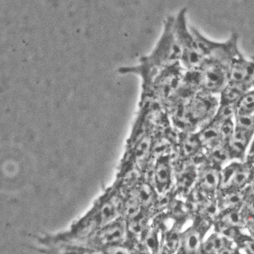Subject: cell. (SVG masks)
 I'll use <instances>...</instances> for the list:
<instances>
[{"instance_id": "2", "label": "cell", "mask_w": 254, "mask_h": 254, "mask_svg": "<svg viewBox=\"0 0 254 254\" xmlns=\"http://www.w3.org/2000/svg\"><path fill=\"white\" fill-rule=\"evenodd\" d=\"M174 17L169 16L156 46L148 56L143 57L140 64L131 67H123V73H135L143 79V86L151 83L155 76L165 68L180 64L181 53L174 31Z\"/></svg>"}, {"instance_id": "31", "label": "cell", "mask_w": 254, "mask_h": 254, "mask_svg": "<svg viewBox=\"0 0 254 254\" xmlns=\"http://www.w3.org/2000/svg\"><path fill=\"white\" fill-rule=\"evenodd\" d=\"M218 254H237L236 250L230 247V246H227L225 248L222 249L219 252Z\"/></svg>"}, {"instance_id": "7", "label": "cell", "mask_w": 254, "mask_h": 254, "mask_svg": "<svg viewBox=\"0 0 254 254\" xmlns=\"http://www.w3.org/2000/svg\"><path fill=\"white\" fill-rule=\"evenodd\" d=\"M127 240L126 222L120 217L93 234L83 246L103 251L112 246L123 245Z\"/></svg>"}, {"instance_id": "20", "label": "cell", "mask_w": 254, "mask_h": 254, "mask_svg": "<svg viewBox=\"0 0 254 254\" xmlns=\"http://www.w3.org/2000/svg\"><path fill=\"white\" fill-rule=\"evenodd\" d=\"M219 222L227 226L239 229V230L247 227L245 217L241 209H233V210L222 212Z\"/></svg>"}, {"instance_id": "4", "label": "cell", "mask_w": 254, "mask_h": 254, "mask_svg": "<svg viewBox=\"0 0 254 254\" xmlns=\"http://www.w3.org/2000/svg\"><path fill=\"white\" fill-rule=\"evenodd\" d=\"M187 8L180 9L174 17V31L181 53V64L185 71H193L199 67L204 62L195 37L187 25Z\"/></svg>"}, {"instance_id": "3", "label": "cell", "mask_w": 254, "mask_h": 254, "mask_svg": "<svg viewBox=\"0 0 254 254\" xmlns=\"http://www.w3.org/2000/svg\"><path fill=\"white\" fill-rule=\"evenodd\" d=\"M190 30L205 60L220 65L227 71L233 60L242 53L239 48L237 33H232L226 41L218 42L209 39L194 27L190 26Z\"/></svg>"}, {"instance_id": "11", "label": "cell", "mask_w": 254, "mask_h": 254, "mask_svg": "<svg viewBox=\"0 0 254 254\" xmlns=\"http://www.w3.org/2000/svg\"><path fill=\"white\" fill-rule=\"evenodd\" d=\"M254 136V131H246L235 128L227 147L231 160L245 161L247 152L250 148Z\"/></svg>"}, {"instance_id": "17", "label": "cell", "mask_w": 254, "mask_h": 254, "mask_svg": "<svg viewBox=\"0 0 254 254\" xmlns=\"http://www.w3.org/2000/svg\"><path fill=\"white\" fill-rule=\"evenodd\" d=\"M184 136L180 137V153L182 158H193L194 155L201 152L202 147L197 133H184Z\"/></svg>"}, {"instance_id": "18", "label": "cell", "mask_w": 254, "mask_h": 254, "mask_svg": "<svg viewBox=\"0 0 254 254\" xmlns=\"http://www.w3.org/2000/svg\"><path fill=\"white\" fill-rule=\"evenodd\" d=\"M181 243L185 254H201V235L198 229L190 228L182 234Z\"/></svg>"}, {"instance_id": "35", "label": "cell", "mask_w": 254, "mask_h": 254, "mask_svg": "<svg viewBox=\"0 0 254 254\" xmlns=\"http://www.w3.org/2000/svg\"></svg>"}, {"instance_id": "30", "label": "cell", "mask_w": 254, "mask_h": 254, "mask_svg": "<svg viewBox=\"0 0 254 254\" xmlns=\"http://www.w3.org/2000/svg\"><path fill=\"white\" fill-rule=\"evenodd\" d=\"M245 191L246 195L254 198V178L252 180V181L250 182L249 186L245 189Z\"/></svg>"}, {"instance_id": "15", "label": "cell", "mask_w": 254, "mask_h": 254, "mask_svg": "<svg viewBox=\"0 0 254 254\" xmlns=\"http://www.w3.org/2000/svg\"><path fill=\"white\" fill-rule=\"evenodd\" d=\"M197 136L203 148L207 150L222 143L224 144L220 137L219 125L213 121L203 126L202 129L197 133Z\"/></svg>"}, {"instance_id": "25", "label": "cell", "mask_w": 254, "mask_h": 254, "mask_svg": "<svg viewBox=\"0 0 254 254\" xmlns=\"http://www.w3.org/2000/svg\"><path fill=\"white\" fill-rule=\"evenodd\" d=\"M168 209L170 215L175 219L185 218L190 212L187 203H182L180 200H173Z\"/></svg>"}, {"instance_id": "12", "label": "cell", "mask_w": 254, "mask_h": 254, "mask_svg": "<svg viewBox=\"0 0 254 254\" xmlns=\"http://www.w3.org/2000/svg\"><path fill=\"white\" fill-rule=\"evenodd\" d=\"M220 172L218 167L205 164L197 179V187L208 195H213L220 186Z\"/></svg>"}, {"instance_id": "33", "label": "cell", "mask_w": 254, "mask_h": 254, "mask_svg": "<svg viewBox=\"0 0 254 254\" xmlns=\"http://www.w3.org/2000/svg\"><path fill=\"white\" fill-rule=\"evenodd\" d=\"M247 227L251 235H252V237L254 238V221L248 222V223L247 224V227Z\"/></svg>"}, {"instance_id": "23", "label": "cell", "mask_w": 254, "mask_h": 254, "mask_svg": "<svg viewBox=\"0 0 254 254\" xmlns=\"http://www.w3.org/2000/svg\"><path fill=\"white\" fill-rule=\"evenodd\" d=\"M235 108L236 115H254V87L246 92Z\"/></svg>"}, {"instance_id": "22", "label": "cell", "mask_w": 254, "mask_h": 254, "mask_svg": "<svg viewBox=\"0 0 254 254\" xmlns=\"http://www.w3.org/2000/svg\"><path fill=\"white\" fill-rule=\"evenodd\" d=\"M159 230L156 227L151 225L148 227L141 240L143 245L150 250L152 254H158L159 250L161 247L162 244H160L159 240Z\"/></svg>"}, {"instance_id": "1", "label": "cell", "mask_w": 254, "mask_h": 254, "mask_svg": "<svg viewBox=\"0 0 254 254\" xmlns=\"http://www.w3.org/2000/svg\"><path fill=\"white\" fill-rule=\"evenodd\" d=\"M123 195L116 183L105 190L91 210L71 225L67 231L40 239L46 246L68 244L83 245L102 227L120 217Z\"/></svg>"}, {"instance_id": "8", "label": "cell", "mask_w": 254, "mask_h": 254, "mask_svg": "<svg viewBox=\"0 0 254 254\" xmlns=\"http://www.w3.org/2000/svg\"><path fill=\"white\" fill-rule=\"evenodd\" d=\"M228 81L252 88L254 83V56L250 60L240 53L227 71Z\"/></svg>"}, {"instance_id": "16", "label": "cell", "mask_w": 254, "mask_h": 254, "mask_svg": "<svg viewBox=\"0 0 254 254\" xmlns=\"http://www.w3.org/2000/svg\"><path fill=\"white\" fill-rule=\"evenodd\" d=\"M43 252L46 254H105L103 251L86 246L68 244L46 246Z\"/></svg>"}, {"instance_id": "9", "label": "cell", "mask_w": 254, "mask_h": 254, "mask_svg": "<svg viewBox=\"0 0 254 254\" xmlns=\"http://www.w3.org/2000/svg\"><path fill=\"white\" fill-rule=\"evenodd\" d=\"M121 192L123 195L133 197L143 208L150 211L159 195L153 184L147 181L143 176L133 186Z\"/></svg>"}, {"instance_id": "13", "label": "cell", "mask_w": 254, "mask_h": 254, "mask_svg": "<svg viewBox=\"0 0 254 254\" xmlns=\"http://www.w3.org/2000/svg\"><path fill=\"white\" fill-rule=\"evenodd\" d=\"M176 177L177 188L180 192L183 194L190 195L198 179L195 167L187 161V164H184L180 167Z\"/></svg>"}, {"instance_id": "34", "label": "cell", "mask_w": 254, "mask_h": 254, "mask_svg": "<svg viewBox=\"0 0 254 254\" xmlns=\"http://www.w3.org/2000/svg\"><path fill=\"white\" fill-rule=\"evenodd\" d=\"M246 161L254 165V151L253 153H248L246 158Z\"/></svg>"}, {"instance_id": "6", "label": "cell", "mask_w": 254, "mask_h": 254, "mask_svg": "<svg viewBox=\"0 0 254 254\" xmlns=\"http://www.w3.org/2000/svg\"><path fill=\"white\" fill-rule=\"evenodd\" d=\"M254 178V165L238 161L227 165L220 173L219 190L222 193L242 191Z\"/></svg>"}, {"instance_id": "24", "label": "cell", "mask_w": 254, "mask_h": 254, "mask_svg": "<svg viewBox=\"0 0 254 254\" xmlns=\"http://www.w3.org/2000/svg\"><path fill=\"white\" fill-rule=\"evenodd\" d=\"M182 234L177 227H174L171 230L164 234L163 245L165 246L173 253L176 252L177 248L181 243Z\"/></svg>"}, {"instance_id": "21", "label": "cell", "mask_w": 254, "mask_h": 254, "mask_svg": "<svg viewBox=\"0 0 254 254\" xmlns=\"http://www.w3.org/2000/svg\"><path fill=\"white\" fill-rule=\"evenodd\" d=\"M207 153H208L206 156L209 163L218 168L220 165H223L231 160L226 144L222 143L217 145L211 149L207 150Z\"/></svg>"}, {"instance_id": "14", "label": "cell", "mask_w": 254, "mask_h": 254, "mask_svg": "<svg viewBox=\"0 0 254 254\" xmlns=\"http://www.w3.org/2000/svg\"><path fill=\"white\" fill-rule=\"evenodd\" d=\"M250 89L251 88L240 83L228 81L219 94V105L235 106L246 92Z\"/></svg>"}, {"instance_id": "27", "label": "cell", "mask_w": 254, "mask_h": 254, "mask_svg": "<svg viewBox=\"0 0 254 254\" xmlns=\"http://www.w3.org/2000/svg\"><path fill=\"white\" fill-rule=\"evenodd\" d=\"M217 230H218L219 235L225 237L226 239L237 240L241 235L239 229L227 226V225H224L220 222L217 224Z\"/></svg>"}, {"instance_id": "32", "label": "cell", "mask_w": 254, "mask_h": 254, "mask_svg": "<svg viewBox=\"0 0 254 254\" xmlns=\"http://www.w3.org/2000/svg\"><path fill=\"white\" fill-rule=\"evenodd\" d=\"M173 252L169 250L168 248H167L165 246H164L163 244L161 245V247H160V250H159V252L158 254H173Z\"/></svg>"}, {"instance_id": "26", "label": "cell", "mask_w": 254, "mask_h": 254, "mask_svg": "<svg viewBox=\"0 0 254 254\" xmlns=\"http://www.w3.org/2000/svg\"><path fill=\"white\" fill-rule=\"evenodd\" d=\"M218 205L215 200L210 197L200 206L199 210L207 218H213L217 214Z\"/></svg>"}, {"instance_id": "29", "label": "cell", "mask_w": 254, "mask_h": 254, "mask_svg": "<svg viewBox=\"0 0 254 254\" xmlns=\"http://www.w3.org/2000/svg\"><path fill=\"white\" fill-rule=\"evenodd\" d=\"M240 242L242 249H244L248 254H254V238L242 237V235L237 239Z\"/></svg>"}, {"instance_id": "10", "label": "cell", "mask_w": 254, "mask_h": 254, "mask_svg": "<svg viewBox=\"0 0 254 254\" xmlns=\"http://www.w3.org/2000/svg\"><path fill=\"white\" fill-rule=\"evenodd\" d=\"M170 155H166L155 160L153 167V183L158 194L168 191L172 182Z\"/></svg>"}, {"instance_id": "19", "label": "cell", "mask_w": 254, "mask_h": 254, "mask_svg": "<svg viewBox=\"0 0 254 254\" xmlns=\"http://www.w3.org/2000/svg\"><path fill=\"white\" fill-rule=\"evenodd\" d=\"M246 200L245 190L240 192H230L222 193L220 197L218 208L220 212L227 211L233 209H241Z\"/></svg>"}, {"instance_id": "28", "label": "cell", "mask_w": 254, "mask_h": 254, "mask_svg": "<svg viewBox=\"0 0 254 254\" xmlns=\"http://www.w3.org/2000/svg\"><path fill=\"white\" fill-rule=\"evenodd\" d=\"M105 254H132L129 247L126 245L112 246L103 250Z\"/></svg>"}, {"instance_id": "5", "label": "cell", "mask_w": 254, "mask_h": 254, "mask_svg": "<svg viewBox=\"0 0 254 254\" xmlns=\"http://www.w3.org/2000/svg\"><path fill=\"white\" fill-rule=\"evenodd\" d=\"M185 80L198 91L213 95L220 94L229 81L227 70L207 60L196 69L185 71Z\"/></svg>"}]
</instances>
